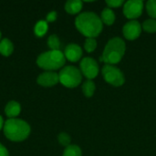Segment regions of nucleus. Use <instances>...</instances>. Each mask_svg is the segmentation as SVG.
<instances>
[{"label":"nucleus","mask_w":156,"mask_h":156,"mask_svg":"<svg viewBox=\"0 0 156 156\" xmlns=\"http://www.w3.org/2000/svg\"><path fill=\"white\" fill-rule=\"evenodd\" d=\"M14 51V45L8 38H4L0 41V54L8 57Z\"/></svg>","instance_id":"15"},{"label":"nucleus","mask_w":156,"mask_h":156,"mask_svg":"<svg viewBox=\"0 0 156 156\" xmlns=\"http://www.w3.org/2000/svg\"><path fill=\"white\" fill-rule=\"evenodd\" d=\"M101 19L102 23H104V24H106L108 26H111L115 21V14H114V12L112 11V8L106 7L101 12Z\"/></svg>","instance_id":"14"},{"label":"nucleus","mask_w":156,"mask_h":156,"mask_svg":"<svg viewBox=\"0 0 156 156\" xmlns=\"http://www.w3.org/2000/svg\"><path fill=\"white\" fill-rule=\"evenodd\" d=\"M101 73H102L104 80L108 83L112 84V86L120 87L123 85L125 81V78H124L122 71L113 65L106 64L105 66H103Z\"/></svg>","instance_id":"6"},{"label":"nucleus","mask_w":156,"mask_h":156,"mask_svg":"<svg viewBox=\"0 0 156 156\" xmlns=\"http://www.w3.org/2000/svg\"><path fill=\"white\" fill-rule=\"evenodd\" d=\"M80 72L88 79L92 80L99 73V66L97 61L90 57H86L80 61Z\"/></svg>","instance_id":"7"},{"label":"nucleus","mask_w":156,"mask_h":156,"mask_svg":"<svg viewBox=\"0 0 156 156\" xmlns=\"http://www.w3.org/2000/svg\"><path fill=\"white\" fill-rule=\"evenodd\" d=\"M37 82L43 87L55 86L58 82H59L58 74L54 71H46L44 73H41L37 77Z\"/></svg>","instance_id":"10"},{"label":"nucleus","mask_w":156,"mask_h":156,"mask_svg":"<svg viewBox=\"0 0 156 156\" xmlns=\"http://www.w3.org/2000/svg\"><path fill=\"white\" fill-rule=\"evenodd\" d=\"M82 8V2L80 0H69L65 4V10L71 15L78 14Z\"/></svg>","instance_id":"13"},{"label":"nucleus","mask_w":156,"mask_h":156,"mask_svg":"<svg viewBox=\"0 0 156 156\" xmlns=\"http://www.w3.org/2000/svg\"><path fill=\"white\" fill-rule=\"evenodd\" d=\"M57 19V12L52 11L49 12L47 16V22H54Z\"/></svg>","instance_id":"25"},{"label":"nucleus","mask_w":156,"mask_h":156,"mask_svg":"<svg viewBox=\"0 0 156 156\" xmlns=\"http://www.w3.org/2000/svg\"><path fill=\"white\" fill-rule=\"evenodd\" d=\"M5 136L13 142H22L30 134V126L27 122L20 119H8L4 123Z\"/></svg>","instance_id":"2"},{"label":"nucleus","mask_w":156,"mask_h":156,"mask_svg":"<svg viewBox=\"0 0 156 156\" xmlns=\"http://www.w3.org/2000/svg\"><path fill=\"white\" fill-rule=\"evenodd\" d=\"M4 127V121H3V118L2 116H0V130Z\"/></svg>","instance_id":"27"},{"label":"nucleus","mask_w":156,"mask_h":156,"mask_svg":"<svg viewBox=\"0 0 156 156\" xmlns=\"http://www.w3.org/2000/svg\"><path fill=\"white\" fill-rule=\"evenodd\" d=\"M0 156H9L8 151L2 144H0Z\"/></svg>","instance_id":"26"},{"label":"nucleus","mask_w":156,"mask_h":156,"mask_svg":"<svg viewBox=\"0 0 156 156\" xmlns=\"http://www.w3.org/2000/svg\"><path fill=\"white\" fill-rule=\"evenodd\" d=\"M126 45L121 37H113L106 44L103 54L101 57V61L108 65H114L119 63L124 56Z\"/></svg>","instance_id":"3"},{"label":"nucleus","mask_w":156,"mask_h":156,"mask_svg":"<svg viewBox=\"0 0 156 156\" xmlns=\"http://www.w3.org/2000/svg\"><path fill=\"white\" fill-rule=\"evenodd\" d=\"M59 82L67 88H75L80 85L82 80V74L79 69L74 66H66L58 73Z\"/></svg>","instance_id":"5"},{"label":"nucleus","mask_w":156,"mask_h":156,"mask_svg":"<svg viewBox=\"0 0 156 156\" xmlns=\"http://www.w3.org/2000/svg\"><path fill=\"white\" fill-rule=\"evenodd\" d=\"M75 26L85 37L95 38L101 32L103 23L97 14L93 12H83L76 17Z\"/></svg>","instance_id":"1"},{"label":"nucleus","mask_w":156,"mask_h":156,"mask_svg":"<svg viewBox=\"0 0 156 156\" xmlns=\"http://www.w3.org/2000/svg\"><path fill=\"white\" fill-rule=\"evenodd\" d=\"M48 46L51 50H59L60 41L57 35H51L48 38Z\"/></svg>","instance_id":"19"},{"label":"nucleus","mask_w":156,"mask_h":156,"mask_svg":"<svg viewBox=\"0 0 156 156\" xmlns=\"http://www.w3.org/2000/svg\"><path fill=\"white\" fill-rule=\"evenodd\" d=\"M146 9L150 16L156 18V0H149L146 3Z\"/></svg>","instance_id":"22"},{"label":"nucleus","mask_w":156,"mask_h":156,"mask_svg":"<svg viewBox=\"0 0 156 156\" xmlns=\"http://www.w3.org/2000/svg\"><path fill=\"white\" fill-rule=\"evenodd\" d=\"M106 4L108 5V6L111 8V7H119L121 6L122 4H123V1L122 0H107L106 1Z\"/></svg>","instance_id":"24"},{"label":"nucleus","mask_w":156,"mask_h":156,"mask_svg":"<svg viewBox=\"0 0 156 156\" xmlns=\"http://www.w3.org/2000/svg\"><path fill=\"white\" fill-rule=\"evenodd\" d=\"M63 156H82V153L78 145L70 144L65 148L63 152Z\"/></svg>","instance_id":"18"},{"label":"nucleus","mask_w":156,"mask_h":156,"mask_svg":"<svg viewBox=\"0 0 156 156\" xmlns=\"http://www.w3.org/2000/svg\"><path fill=\"white\" fill-rule=\"evenodd\" d=\"M97 48V41L95 38L92 37H87L85 40V44H84V48L87 52L90 53L93 52Z\"/></svg>","instance_id":"21"},{"label":"nucleus","mask_w":156,"mask_h":156,"mask_svg":"<svg viewBox=\"0 0 156 156\" xmlns=\"http://www.w3.org/2000/svg\"><path fill=\"white\" fill-rule=\"evenodd\" d=\"M58 140L62 146L68 147L69 145H70V136L66 133H60L58 136Z\"/></svg>","instance_id":"23"},{"label":"nucleus","mask_w":156,"mask_h":156,"mask_svg":"<svg viewBox=\"0 0 156 156\" xmlns=\"http://www.w3.org/2000/svg\"><path fill=\"white\" fill-rule=\"evenodd\" d=\"M144 9V2L141 0H130L124 3L123 14L127 18L134 20L139 17Z\"/></svg>","instance_id":"8"},{"label":"nucleus","mask_w":156,"mask_h":156,"mask_svg":"<svg viewBox=\"0 0 156 156\" xmlns=\"http://www.w3.org/2000/svg\"><path fill=\"white\" fill-rule=\"evenodd\" d=\"M122 33L127 39L134 40L140 37L142 33V26L137 20H131L123 26Z\"/></svg>","instance_id":"9"},{"label":"nucleus","mask_w":156,"mask_h":156,"mask_svg":"<svg viewBox=\"0 0 156 156\" xmlns=\"http://www.w3.org/2000/svg\"><path fill=\"white\" fill-rule=\"evenodd\" d=\"M66 58L60 50H49L40 54L37 58L39 68L46 70H56L65 65Z\"/></svg>","instance_id":"4"},{"label":"nucleus","mask_w":156,"mask_h":156,"mask_svg":"<svg viewBox=\"0 0 156 156\" xmlns=\"http://www.w3.org/2000/svg\"><path fill=\"white\" fill-rule=\"evenodd\" d=\"M21 112V106L20 104L16 101H9L5 108V115L9 118V119H15V117L18 116L19 113Z\"/></svg>","instance_id":"12"},{"label":"nucleus","mask_w":156,"mask_h":156,"mask_svg":"<svg viewBox=\"0 0 156 156\" xmlns=\"http://www.w3.org/2000/svg\"><path fill=\"white\" fill-rule=\"evenodd\" d=\"M95 88H96L95 83L91 80H88L82 85V91L86 97L90 98L93 96V94L95 92Z\"/></svg>","instance_id":"17"},{"label":"nucleus","mask_w":156,"mask_h":156,"mask_svg":"<svg viewBox=\"0 0 156 156\" xmlns=\"http://www.w3.org/2000/svg\"><path fill=\"white\" fill-rule=\"evenodd\" d=\"M64 56L67 59H69L71 62L79 61L82 57V49L79 45L75 43L69 44L65 48Z\"/></svg>","instance_id":"11"},{"label":"nucleus","mask_w":156,"mask_h":156,"mask_svg":"<svg viewBox=\"0 0 156 156\" xmlns=\"http://www.w3.org/2000/svg\"><path fill=\"white\" fill-rule=\"evenodd\" d=\"M0 39H1V32H0Z\"/></svg>","instance_id":"28"},{"label":"nucleus","mask_w":156,"mask_h":156,"mask_svg":"<svg viewBox=\"0 0 156 156\" xmlns=\"http://www.w3.org/2000/svg\"><path fill=\"white\" fill-rule=\"evenodd\" d=\"M143 29L149 33L156 32V20L155 19H147L143 23Z\"/></svg>","instance_id":"20"},{"label":"nucleus","mask_w":156,"mask_h":156,"mask_svg":"<svg viewBox=\"0 0 156 156\" xmlns=\"http://www.w3.org/2000/svg\"><path fill=\"white\" fill-rule=\"evenodd\" d=\"M48 27V22H47V21L39 20V21L36 24V26H35V27H34V33H35V35H36L37 37H43V36L47 33Z\"/></svg>","instance_id":"16"}]
</instances>
